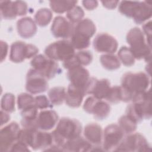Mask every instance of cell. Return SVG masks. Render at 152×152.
<instances>
[{
  "instance_id": "obj_1",
  "label": "cell",
  "mask_w": 152,
  "mask_h": 152,
  "mask_svg": "<svg viewBox=\"0 0 152 152\" xmlns=\"http://www.w3.org/2000/svg\"><path fill=\"white\" fill-rule=\"evenodd\" d=\"M82 126L80 122L75 119L62 118L59 120L56 129L52 132L53 139L52 145L59 147L63 150V146L69 140L80 137Z\"/></svg>"
},
{
  "instance_id": "obj_2",
  "label": "cell",
  "mask_w": 152,
  "mask_h": 152,
  "mask_svg": "<svg viewBox=\"0 0 152 152\" xmlns=\"http://www.w3.org/2000/svg\"><path fill=\"white\" fill-rule=\"evenodd\" d=\"M33 150H46L53 143L52 132L39 131L36 128H24L20 130L18 139Z\"/></svg>"
},
{
  "instance_id": "obj_3",
  "label": "cell",
  "mask_w": 152,
  "mask_h": 152,
  "mask_svg": "<svg viewBox=\"0 0 152 152\" xmlns=\"http://www.w3.org/2000/svg\"><path fill=\"white\" fill-rule=\"evenodd\" d=\"M150 84V77L142 72H127L121 79V87L129 96L131 101L138 94L147 91Z\"/></svg>"
},
{
  "instance_id": "obj_4",
  "label": "cell",
  "mask_w": 152,
  "mask_h": 152,
  "mask_svg": "<svg viewBox=\"0 0 152 152\" xmlns=\"http://www.w3.org/2000/svg\"><path fill=\"white\" fill-rule=\"evenodd\" d=\"M119 11L123 15L132 18L138 24H142L151 18L152 7L147 1H121L119 5Z\"/></svg>"
},
{
  "instance_id": "obj_5",
  "label": "cell",
  "mask_w": 152,
  "mask_h": 152,
  "mask_svg": "<svg viewBox=\"0 0 152 152\" xmlns=\"http://www.w3.org/2000/svg\"><path fill=\"white\" fill-rule=\"evenodd\" d=\"M132 102L126 108V115L136 123L151 117L150 90L136 96Z\"/></svg>"
},
{
  "instance_id": "obj_6",
  "label": "cell",
  "mask_w": 152,
  "mask_h": 152,
  "mask_svg": "<svg viewBox=\"0 0 152 152\" xmlns=\"http://www.w3.org/2000/svg\"><path fill=\"white\" fill-rule=\"evenodd\" d=\"M126 41L135 59H144L146 61L151 58V46L145 39L142 31L137 27L131 28L127 33Z\"/></svg>"
},
{
  "instance_id": "obj_7",
  "label": "cell",
  "mask_w": 152,
  "mask_h": 152,
  "mask_svg": "<svg viewBox=\"0 0 152 152\" xmlns=\"http://www.w3.org/2000/svg\"><path fill=\"white\" fill-rule=\"evenodd\" d=\"M45 53L51 59L64 62L74 56L75 49L71 42L62 40L49 45L45 50Z\"/></svg>"
},
{
  "instance_id": "obj_8",
  "label": "cell",
  "mask_w": 152,
  "mask_h": 152,
  "mask_svg": "<svg viewBox=\"0 0 152 152\" xmlns=\"http://www.w3.org/2000/svg\"><path fill=\"white\" fill-rule=\"evenodd\" d=\"M115 151H150L151 147L145 138L141 134L131 133L123 138Z\"/></svg>"
},
{
  "instance_id": "obj_9",
  "label": "cell",
  "mask_w": 152,
  "mask_h": 152,
  "mask_svg": "<svg viewBox=\"0 0 152 152\" xmlns=\"http://www.w3.org/2000/svg\"><path fill=\"white\" fill-rule=\"evenodd\" d=\"M33 68L42 74L46 79L53 78L60 71L59 65L53 59L42 54L35 56L31 61Z\"/></svg>"
},
{
  "instance_id": "obj_10",
  "label": "cell",
  "mask_w": 152,
  "mask_h": 152,
  "mask_svg": "<svg viewBox=\"0 0 152 152\" xmlns=\"http://www.w3.org/2000/svg\"><path fill=\"white\" fill-rule=\"evenodd\" d=\"M38 52L39 49L33 45L21 41L15 42L11 46L10 59L15 63L21 62L25 59L34 57Z\"/></svg>"
},
{
  "instance_id": "obj_11",
  "label": "cell",
  "mask_w": 152,
  "mask_h": 152,
  "mask_svg": "<svg viewBox=\"0 0 152 152\" xmlns=\"http://www.w3.org/2000/svg\"><path fill=\"white\" fill-rule=\"evenodd\" d=\"M124 132L116 124H110L106 127L103 134V149L104 151L115 150L124 137Z\"/></svg>"
},
{
  "instance_id": "obj_12",
  "label": "cell",
  "mask_w": 152,
  "mask_h": 152,
  "mask_svg": "<svg viewBox=\"0 0 152 152\" xmlns=\"http://www.w3.org/2000/svg\"><path fill=\"white\" fill-rule=\"evenodd\" d=\"M84 110L99 120L106 119L110 112V105L106 102L94 96L88 97L83 105Z\"/></svg>"
},
{
  "instance_id": "obj_13",
  "label": "cell",
  "mask_w": 152,
  "mask_h": 152,
  "mask_svg": "<svg viewBox=\"0 0 152 152\" xmlns=\"http://www.w3.org/2000/svg\"><path fill=\"white\" fill-rule=\"evenodd\" d=\"M19 125L12 122L6 125L0 131V151H10L12 145L18 140L20 132Z\"/></svg>"
},
{
  "instance_id": "obj_14",
  "label": "cell",
  "mask_w": 152,
  "mask_h": 152,
  "mask_svg": "<svg viewBox=\"0 0 152 152\" xmlns=\"http://www.w3.org/2000/svg\"><path fill=\"white\" fill-rule=\"evenodd\" d=\"M48 88L46 78L34 68L30 69L26 77V90L31 94H38L45 92Z\"/></svg>"
},
{
  "instance_id": "obj_15",
  "label": "cell",
  "mask_w": 152,
  "mask_h": 152,
  "mask_svg": "<svg viewBox=\"0 0 152 152\" xmlns=\"http://www.w3.org/2000/svg\"><path fill=\"white\" fill-rule=\"evenodd\" d=\"M67 77L71 84L84 90L86 94L88 83L90 80L88 71L81 65L74 66L68 69Z\"/></svg>"
},
{
  "instance_id": "obj_16",
  "label": "cell",
  "mask_w": 152,
  "mask_h": 152,
  "mask_svg": "<svg viewBox=\"0 0 152 152\" xmlns=\"http://www.w3.org/2000/svg\"><path fill=\"white\" fill-rule=\"evenodd\" d=\"M74 30L73 23L62 16L56 17L51 26V32L57 38H69L71 37Z\"/></svg>"
},
{
  "instance_id": "obj_17",
  "label": "cell",
  "mask_w": 152,
  "mask_h": 152,
  "mask_svg": "<svg viewBox=\"0 0 152 152\" xmlns=\"http://www.w3.org/2000/svg\"><path fill=\"white\" fill-rule=\"evenodd\" d=\"M94 49L99 52L112 53L118 49V42L111 35L107 33L98 34L93 40Z\"/></svg>"
},
{
  "instance_id": "obj_18",
  "label": "cell",
  "mask_w": 152,
  "mask_h": 152,
  "mask_svg": "<svg viewBox=\"0 0 152 152\" xmlns=\"http://www.w3.org/2000/svg\"><path fill=\"white\" fill-rule=\"evenodd\" d=\"M110 87V83L108 80H97L94 77H91L87 87V94H91L96 98L102 100L106 98Z\"/></svg>"
},
{
  "instance_id": "obj_19",
  "label": "cell",
  "mask_w": 152,
  "mask_h": 152,
  "mask_svg": "<svg viewBox=\"0 0 152 152\" xmlns=\"http://www.w3.org/2000/svg\"><path fill=\"white\" fill-rule=\"evenodd\" d=\"M59 117L57 113L53 110H44L38 113L36 127L42 131H49L56 124Z\"/></svg>"
},
{
  "instance_id": "obj_20",
  "label": "cell",
  "mask_w": 152,
  "mask_h": 152,
  "mask_svg": "<svg viewBox=\"0 0 152 152\" xmlns=\"http://www.w3.org/2000/svg\"><path fill=\"white\" fill-rule=\"evenodd\" d=\"M85 95L86 93L84 90L70 84L66 91L65 101L68 106L77 108L81 105Z\"/></svg>"
},
{
  "instance_id": "obj_21",
  "label": "cell",
  "mask_w": 152,
  "mask_h": 152,
  "mask_svg": "<svg viewBox=\"0 0 152 152\" xmlns=\"http://www.w3.org/2000/svg\"><path fill=\"white\" fill-rule=\"evenodd\" d=\"M17 28L18 34L24 39L32 37L37 32L35 21L28 17L20 19L17 21Z\"/></svg>"
},
{
  "instance_id": "obj_22",
  "label": "cell",
  "mask_w": 152,
  "mask_h": 152,
  "mask_svg": "<svg viewBox=\"0 0 152 152\" xmlns=\"http://www.w3.org/2000/svg\"><path fill=\"white\" fill-rule=\"evenodd\" d=\"M84 135L89 142L99 145L101 144L103 139L102 127L97 124H89L84 128Z\"/></svg>"
},
{
  "instance_id": "obj_23",
  "label": "cell",
  "mask_w": 152,
  "mask_h": 152,
  "mask_svg": "<svg viewBox=\"0 0 152 152\" xmlns=\"http://www.w3.org/2000/svg\"><path fill=\"white\" fill-rule=\"evenodd\" d=\"M92 148L91 144L81 136L68 141L63 146L64 151H88Z\"/></svg>"
},
{
  "instance_id": "obj_24",
  "label": "cell",
  "mask_w": 152,
  "mask_h": 152,
  "mask_svg": "<svg viewBox=\"0 0 152 152\" xmlns=\"http://www.w3.org/2000/svg\"><path fill=\"white\" fill-rule=\"evenodd\" d=\"M96 31V28L94 23L88 18H85L77 24L76 26L74 27L73 33L90 39Z\"/></svg>"
},
{
  "instance_id": "obj_25",
  "label": "cell",
  "mask_w": 152,
  "mask_h": 152,
  "mask_svg": "<svg viewBox=\"0 0 152 152\" xmlns=\"http://www.w3.org/2000/svg\"><path fill=\"white\" fill-rule=\"evenodd\" d=\"M0 11L1 18L6 20H12L17 15L14 1H2L0 2Z\"/></svg>"
},
{
  "instance_id": "obj_26",
  "label": "cell",
  "mask_w": 152,
  "mask_h": 152,
  "mask_svg": "<svg viewBox=\"0 0 152 152\" xmlns=\"http://www.w3.org/2000/svg\"><path fill=\"white\" fill-rule=\"evenodd\" d=\"M66 90L64 87H55L48 91L50 103L54 105H60L65 99Z\"/></svg>"
},
{
  "instance_id": "obj_27",
  "label": "cell",
  "mask_w": 152,
  "mask_h": 152,
  "mask_svg": "<svg viewBox=\"0 0 152 152\" xmlns=\"http://www.w3.org/2000/svg\"><path fill=\"white\" fill-rule=\"evenodd\" d=\"M77 3V1H51L50 7L55 12L61 14L71 10Z\"/></svg>"
},
{
  "instance_id": "obj_28",
  "label": "cell",
  "mask_w": 152,
  "mask_h": 152,
  "mask_svg": "<svg viewBox=\"0 0 152 152\" xmlns=\"http://www.w3.org/2000/svg\"><path fill=\"white\" fill-rule=\"evenodd\" d=\"M100 61L102 66L107 70H115L118 69L121 66V62L119 58L111 53L102 55Z\"/></svg>"
},
{
  "instance_id": "obj_29",
  "label": "cell",
  "mask_w": 152,
  "mask_h": 152,
  "mask_svg": "<svg viewBox=\"0 0 152 152\" xmlns=\"http://www.w3.org/2000/svg\"><path fill=\"white\" fill-rule=\"evenodd\" d=\"M52 17V12L49 9L42 8L38 10L34 15L35 22L39 26L45 27L49 24Z\"/></svg>"
},
{
  "instance_id": "obj_30",
  "label": "cell",
  "mask_w": 152,
  "mask_h": 152,
  "mask_svg": "<svg viewBox=\"0 0 152 152\" xmlns=\"http://www.w3.org/2000/svg\"><path fill=\"white\" fill-rule=\"evenodd\" d=\"M17 104L19 109L24 110L35 106V99L28 93H21L17 97Z\"/></svg>"
},
{
  "instance_id": "obj_31",
  "label": "cell",
  "mask_w": 152,
  "mask_h": 152,
  "mask_svg": "<svg viewBox=\"0 0 152 152\" xmlns=\"http://www.w3.org/2000/svg\"><path fill=\"white\" fill-rule=\"evenodd\" d=\"M118 55L120 62L125 66H131L135 63V59L130 49L126 46L121 48L118 53Z\"/></svg>"
},
{
  "instance_id": "obj_32",
  "label": "cell",
  "mask_w": 152,
  "mask_h": 152,
  "mask_svg": "<svg viewBox=\"0 0 152 152\" xmlns=\"http://www.w3.org/2000/svg\"><path fill=\"white\" fill-rule=\"evenodd\" d=\"M118 122L119 126L121 128L125 134H129L136 130L137 123L126 115L121 116L119 119Z\"/></svg>"
},
{
  "instance_id": "obj_33",
  "label": "cell",
  "mask_w": 152,
  "mask_h": 152,
  "mask_svg": "<svg viewBox=\"0 0 152 152\" xmlns=\"http://www.w3.org/2000/svg\"><path fill=\"white\" fill-rule=\"evenodd\" d=\"M1 107L7 112H13L15 110V96L11 93L5 94L1 99Z\"/></svg>"
},
{
  "instance_id": "obj_34",
  "label": "cell",
  "mask_w": 152,
  "mask_h": 152,
  "mask_svg": "<svg viewBox=\"0 0 152 152\" xmlns=\"http://www.w3.org/2000/svg\"><path fill=\"white\" fill-rule=\"evenodd\" d=\"M106 99L111 103H118L123 100V94L121 86L111 87Z\"/></svg>"
},
{
  "instance_id": "obj_35",
  "label": "cell",
  "mask_w": 152,
  "mask_h": 152,
  "mask_svg": "<svg viewBox=\"0 0 152 152\" xmlns=\"http://www.w3.org/2000/svg\"><path fill=\"white\" fill-rule=\"evenodd\" d=\"M84 16L83 10L79 6L75 5L66 13V17L69 21L72 23H78Z\"/></svg>"
},
{
  "instance_id": "obj_36",
  "label": "cell",
  "mask_w": 152,
  "mask_h": 152,
  "mask_svg": "<svg viewBox=\"0 0 152 152\" xmlns=\"http://www.w3.org/2000/svg\"><path fill=\"white\" fill-rule=\"evenodd\" d=\"M75 57L78 64L83 66L89 65L93 59L92 53L88 50H82L75 53Z\"/></svg>"
},
{
  "instance_id": "obj_37",
  "label": "cell",
  "mask_w": 152,
  "mask_h": 152,
  "mask_svg": "<svg viewBox=\"0 0 152 152\" xmlns=\"http://www.w3.org/2000/svg\"><path fill=\"white\" fill-rule=\"evenodd\" d=\"M34 99L35 106L37 109H44L52 107L49 99L45 95L37 96L34 97Z\"/></svg>"
},
{
  "instance_id": "obj_38",
  "label": "cell",
  "mask_w": 152,
  "mask_h": 152,
  "mask_svg": "<svg viewBox=\"0 0 152 152\" xmlns=\"http://www.w3.org/2000/svg\"><path fill=\"white\" fill-rule=\"evenodd\" d=\"M14 2L17 10V15L21 16L26 15L28 11V7L26 2L22 1H17Z\"/></svg>"
},
{
  "instance_id": "obj_39",
  "label": "cell",
  "mask_w": 152,
  "mask_h": 152,
  "mask_svg": "<svg viewBox=\"0 0 152 152\" xmlns=\"http://www.w3.org/2000/svg\"><path fill=\"white\" fill-rule=\"evenodd\" d=\"M28 147L24 142L17 140L11 147L10 151H29Z\"/></svg>"
},
{
  "instance_id": "obj_40",
  "label": "cell",
  "mask_w": 152,
  "mask_h": 152,
  "mask_svg": "<svg viewBox=\"0 0 152 152\" xmlns=\"http://www.w3.org/2000/svg\"><path fill=\"white\" fill-rule=\"evenodd\" d=\"M142 29L144 33L147 36V42L148 44L151 46V22L150 21L148 23L144 24L142 26Z\"/></svg>"
},
{
  "instance_id": "obj_41",
  "label": "cell",
  "mask_w": 152,
  "mask_h": 152,
  "mask_svg": "<svg viewBox=\"0 0 152 152\" xmlns=\"http://www.w3.org/2000/svg\"><path fill=\"white\" fill-rule=\"evenodd\" d=\"M83 5L85 8L87 10H93L96 8L98 5V2L97 1H83Z\"/></svg>"
},
{
  "instance_id": "obj_42",
  "label": "cell",
  "mask_w": 152,
  "mask_h": 152,
  "mask_svg": "<svg viewBox=\"0 0 152 152\" xmlns=\"http://www.w3.org/2000/svg\"><path fill=\"white\" fill-rule=\"evenodd\" d=\"M8 44L1 40V61L2 62L6 58L7 53H8Z\"/></svg>"
},
{
  "instance_id": "obj_43",
  "label": "cell",
  "mask_w": 152,
  "mask_h": 152,
  "mask_svg": "<svg viewBox=\"0 0 152 152\" xmlns=\"http://www.w3.org/2000/svg\"><path fill=\"white\" fill-rule=\"evenodd\" d=\"M103 5L108 9H113L116 7L119 1H102Z\"/></svg>"
},
{
  "instance_id": "obj_44",
  "label": "cell",
  "mask_w": 152,
  "mask_h": 152,
  "mask_svg": "<svg viewBox=\"0 0 152 152\" xmlns=\"http://www.w3.org/2000/svg\"><path fill=\"white\" fill-rule=\"evenodd\" d=\"M10 116L7 112L1 110V125L2 126L4 124L7 123L10 120Z\"/></svg>"
}]
</instances>
